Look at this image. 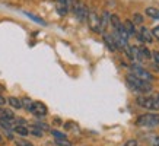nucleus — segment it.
<instances>
[{"mask_svg": "<svg viewBox=\"0 0 159 146\" xmlns=\"http://www.w3.org/2000/svg\"><path fill=\"white\" fill-rule=\"evenodd\" d=\"M125 82L129 85L133 92H137V94H149L152 91V83L150 82H146L143 79H139L137 76H134L133 73H129L125 76Z\"/></svg>", "mask_w": 159, "mask_h": 146, "instance_id": "obj_1", "label": "nucleus"}, {"mask_svg": "<svg viewBox=\"0 0 159 146\" xmlns=\"http://www.w3.org/2000/svg\"><path fill=\"white\" fill-rule=\"evenodd\" d=\"M130 73H133L134 76H137L139 79H143V80H146V82H153L155 80V76L152 75V73L149 72V70H146L145 67H142L139 63H133L130 66Z\"/></svg>", "mask_w": 159, "mask_h": 146, "instance_id": "obj_2", "label": "nucleus"}, {"mask_svg": "<svg viewBox=\"0 0 159 146\" xmlns=\"http://www.w3.org/2000/svg\"><path fill=\"white\" fill-rule=\"evenodd\" d=\"M136 124L140 127H156L159 126V114H142L136 120Z\"/></svg>", "mask_w": 159, "mask_h": 146, "instance_id": "obj_3", "label": "nucleus"}, {"mask_svg": "<svg viewBox=\"0 0 159 146\" xmlns=\"http://www.w3.org/2000/svg\"><path fill=\"white\" fill-rule=\"evenodd\" d=\"M86 21H88V24H89V28H91L93 32L102 34L101 32V19H99V16H98L95 12H89Z\"/></svg>", "mask_w": 159, "mask_h": 146, "instance_id": "obj_4", "label": "nucleus"}, {"mask_svg": "<svg viewBox=\"0 0 159 146\" xmlns=\"http://www.w3.org/2000/svg\"><path fill=\"white\" fill-rule=\"evenodd\" d=\"M35 117H45L48 114V108L45 107V104H43L41 101H34L32 104V108H31V111Z\"/></svg>", "mask_w": 159, "mask_h": 146, "instance_id": "obj_5", "label": "nucleus"}, {"mask_svg": "<svg viewBox=\"0 0 159 146\" xmlns=\"http://www.w3.org/2000/svg\"><path fill=\"white\" fill-rule=\"evenodd\" d=\"M136 35H137V38H139L142 43L150 44L152 41H153V35H152V31H149V29L146 28V26H142L140 32H137Z\"/></svg>", "mask_w": 159, "mask_h": 146, "instance_id": "obj_6", "label": "nucleus"}, {"mask_svg": "<svg viewBox=\"0 0 159 146\" xmlns=\"http://www.w3.org/2000/svg\"><path fill=\"white\" fill-rule=\"evenodd\" d=\"M124 29H125V32H127V35L129 37H134L136 34H137V31H136V25L131 22L130 19H127V21H124Z\"/></svg>", "mask_w": 159, "mask_h": 146, "instance_id": "obj_7", "label": "nucleus"}, {"mask_svg": "<svg viewBox=\"0 0 159 146\" xmlns=\"http://www.w3.org/2000/svg\"><path fill=\"white\" fill-rule=\"evenodd\" d=\"M110 16L111 15L108 13V12H104V13H102V18H99V19H101V32L102 34H104L105 28L108 26V24H110Z\"/></svg>", "mask_w": 159, "mask_h": 146, "instance_id": "obj_8", "label": "nucleus"}, {"mask_svg": "<svg viewBox=\"0 0 159 146\" xmlns=\"http://www.w3.org/2000/svg\"><path fill=\"white\" fill-rule=\"evenodd\" d=\"M104 41H105L107 47H108V50H111V51H116L117 47H116V43H114V38H112V35H104Z\"/></svg>", "mask_w": 159, "mask_h": 146, "instance_id": "obj_9", "label": "nucleus"}, {"mask_svg": "<svg viewBox=\"0 0 159 146\" xmlns=\"http://www.w3.org/2000/svg\"><path fill=\"white\" fill-rule=\"evenodd\" d=\"M139 51H140V56H142L143 60H150V58H152V51H150L148 47H145V45L139 47Z\"/></svg>", "mask_w": 159, "mask_h": 146, "instance_id": "obj_10", "label": "nucleus"}, {"mask_svg": "<svg viewBox=\"0 0 159 146\" xmlns=\"http://www.w3.org/2000/svg\"><path fill=\"white\" fill-rule=\"evenodd\" d=\"M7 102L10 104V107L15 108V110H20V108H22V102H20V99H18L16 97L7 98Z\"/></svg>", "mask_w": 159, "mask_h": 146, "instance_id": "obj_11", "label": "nucleus"}, {"mask_svg": "<svg viewBox=\"0 0 159 146\" xmlns=\"http://www.w3.org/2000/svg\"><path fill=\"white\" fill-rule=\"evenodd\" d=\"M13 131H15V133H18V135H20V136H24V137L29 135V130L24 126V124H18V126H15L13 127Z\"/></svg>", "mask_w": 159, "mask_h": 146, "instance_id": "obj_12", "label": "nucleus"}, {"mask_svg": "<svg viewBox=\"0 0 159 146\" xmlns=\"http://www.w3.org/2000/svg\"><path fill=\"white\" fill-rule=\"evenodd\" d=\"M145 13L153 19H159V9H156V7H146Z\"/></svg>", "mask_w": 159, "mask_h": 146, "instance_id": "obj_13", "label": "nucleus"}, {"mask_svg": "<svg viewBox=\"0 0 159 146\" xmlns=\"http://www.w3.org/2000/svg\"><path fill=\"white\" fill-rule=\"evenodd\" d=\"M150 99H152V107H150V110H153V111H159V94H153V95H150Z\"/></svg>", "mask_w": 159, "mask_h": 146, "instance_id": "obj_14", "label": "nucleus"}, {"mask_svg": "<svg viewBox=\"0 0 159 146\" xmlns=\"http://www.w3.org/2000/svg\"><path fill=\"white\" fill-rule=\"evenodd\" d=\"M24 15H25V16H28L29 19H32L34 22H37V24L43 25V26H45V25H47V22H45V21H43L41 18H38V16H35V15H32V13H29V12H24Z\"/></svg>", "mask_w": 159, "mask_h": 146, "instance_id": "obj_15", "label": "nucleus"}, {"mask_svg": "<svg viewBox=\"0 0 159 146\" xmlns=\"http://www.w3.org/2000/svg\"><path fill=\"white\" fill-rule=\"evenodd\" d=\"M0 114H2L0 117H3V118H6V120H9V121H15V114L10 111V110H2Z\"/></svg>", "mask_w": 159, "mask_h": 146, "instance_id": "obj_16", "label": "nucleus"}, {"mask_svg": "<svg viewBox=\"0 0 159 146\" xmlns=\"http://www.w3.org/2000/svg\"><path fill=\"white\" fill-rule=\"evenodd\" d=\"M20 102H22V108H25L26 111H31V108H32V104H34V101L31 99V98H24V99H20Z\"/></svg>", "mask_w": 159, "mask_h": 146, "instance_id": "obj_17", "label": "nucleus"}, {"mask_svg": "<svg viewBox=\"0 0 159 146\" xmlns=\"http://www.w3.org/2000/svg\"><path fill=\"white\" fill-rule=\"evenodd\" d=\"M0 126L3 127L6 131H9V130H12V129H13L9 120H6V118H3V117H0Z\"/></svg>", "mask_w": 159, "mask_h": 146, "instance_id": "obj_18", "label": "nucleus"}, {"mask_svg": "<svg viewBox=\"0 0 159 146\" xmlns=\"http://www.w3.org/2000/svg\"><path fill=\"white\" fill-rule=\"evenodd\" d=\"M56 145L57 146H72V142L67 140V137H64V139H56Z\"/></svg>", "mask_w": 159, "mask_h": 146, "instance_id": "obj_19", "label": "nucleus"}, {"mask_svg": "<svg viewBox=\"0 0 159 146\" xmlns=\"http://www.w3.org/2000/svg\"><path fill=\"white\" fill-rule=\"evenodd\" d=\"M29 133H31V135H34V136H37V137H43V130H41V129H38L37 126H32V127H31Z\"/></svg>", "mask_w": 159, "mask_h": 146, "instance_id": "obj_20", "label": "nucleus"}, {"mask_svg": "<svg viewBox=\"0 0 159 146\" xmlns=\"http://www.w3.org/2000/svg\"><path fill=\"white\" fill-rule=\"evenodd\" d=\"M134 25H142L143 24V16L140 13H134L133 15V21H131Z\"/></svg>", "mask_w": 159, "mask_h": 146, "instance_id": "obj_21", "label": "nucleus"}, {"mask_svg": "<svg viewBox=\"0 0 159 146\" xmlns=\"http://www.w3.org/2000/svg\"><path fill=\"white\" fill-rule=\"evenodd\" d=\"M15 145L16 146H34L29 140H25V139H16V140H15Z\"/></svg>", "mask_w": 159, "mask_h": 146, "instance_id": "obj_22", "label": "nucleus"}, {"mask_svg": "<svg viewBox=\"0 0 159 146\" xmlns=\"http://www.w3.org/2000/svg\"><path fill=\"white\" fill-rule=\"evenodd\" d=\"M51 135L54 136V139H64L66 137L64 133H61V131H58V130H51Z\"/></svg>", "mask_w": 159, "mask_h": 146, "instance_id": "obj_23", "label": "nucleus"}, {"mask_svg": "<svg viewBox=\"0 0 159 146\" xmlns=\"http://www.w3.org/2000/svg\"><path fill=\"white\" fill-rule=\"evenodd\" d=\"M152 35H153V38H156L159 41V25H158V26H155V28L152 29Z\"/></svg>", "mask_w": 159, "mask_h": 146, "instance_id": "obj_24", "label": "nucleus"}, {"mask_svg": "<svg viewBox=\"0 0 159 146\" xmlns=\"http://www.w3.org/2000/svg\"><path fill=\"white\" fill-rule=\"evenodd\" d=\"M35 126L38 127V129H41V130H50L48 124H45V123H37Z\"/></svg>", "mask_w": 159, "mask_h": 146, "instance_id": "obj_25", "label": "nucleus"}, {"mask_svg": "<svg viewBox=\"0 0 159 146\" xmlns=\"http://www.w3.org/2000/svg\"><path fill=\"white\" fill-rule=\"evenodd\" d=\"M123 146H139V145H137V140H136V139H130V140L125 142Z\"/></svg>", "mask_w": 159, "mask_h": 146, "instance_id": "obj_26", "label": "nucleus"}, {"mask_svg": "<svg viewBox=\"0 0 159 146\" xmlns=\"http://www.w3.org/2000/svg\"><path fill=\"white\" fill-rule=\"evenodd\" d=\"M152 57H153L155 63L159 64V51H158V50H156V51H152Z\"/></svg>", "mask_w": 159, "mask_h": 146, "instance_id": "obj_27", "label": "nucleus"}, {"mask_svg": "<svg viewBox=\"0 0 159 146\" xmlns=\"http://www.w3.org/2000/svg\"><path fill=\"white\" fill-rule=\"evenodd\" d=\"M64 129H66V130H72V129H75V123H72V121L64 123Z\"/></svg>", "mask_w": 159, "mask_h": 146, "instance_id": "obj_28", "label": "nucleus"}, {"mask_svg": "<svg viewBox=\"0 0 159 146\" xmlns=\"http://www.w3.org/2000/svg\"><path fill=\"white\" fill-rule=\"evenodd\" d=\"M6 102H7V99H6V98L3 97V95H2V94H0V105H5Z\"/></svg>", "mask_w": 159, "mask_h": 146, "instance_id": "obj_29", "label": "nucleus"}, {"mask_svg": "<svg viewBox=\"0 0 159 146\" xmlns=\"http://www.w3.org/2000/svg\"><path fill=\"white\" fill-rule=\"evenodd\" d=\"M152 143H153V146H159V136H156L153 139V142H152Z\"/></svg>", "mask_w": 159, "mask_h": 146, "instance_id": "obj_30", "label": "nucleus"}, {"mask_svg": "<svg viewBox=\"0 0 159 146\" xmlns=\"http://www.w3.org/2000/svg\"><path fill=\"white\" fill-rule=\"evenodd\" d=\"M0 143H2V145L5 143V139H3V136H2V135H0Z\"/></svg>", "mask_w": 159, "mask_h": 146, "instance_id": "obj_31", "label": "nucleus"}, {"mask_svg": "<svg viewBox=\"0 0 159 146\" xmlns=\"http://www.w3.org/2000/svg\"><path fill=\"white\" fill-rule=\"evenodd\" d=\"M54 2H58V0H54Z\"/></svg>", "mask_w": 159, "mask_h": 146, "instance_id": "obj_32", "label": "nucleus"}]
</instances>
